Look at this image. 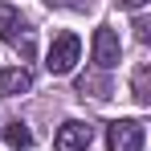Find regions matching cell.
I'll use <instances>...</instances> for the list:
<instances>
[{"label": "cell", "mask_w": 151, "mask_h": 151, "mask_svg": "<svg viewBox=\"0 0 151 151\" xmlns=\"http://www.w3.org/2000/svg\"><path fill=\"white\" fill-rule=\"evenodd\" d=\"M0 37L21 53L25 61H33V53H37V45H33V29L25 25V17H21L12 4H0Z\"/></svg>", "instance_id": "obj_1"}, {"label": "cell", "mask_w": 151, "mask_h": 151, "mask_svg": "<svg viewBox=\"0 0 151 151\" xmlns=\"http://www.w3.org/2000/svg\"><path fill=\"white\" fill-rule=\"evenodd\" d=\"M147 131L139 119H114L106 127V151H143Z\"/></svg>", "instance_id": "obj_2"}, {"label": "cell", "mask_w": 151, "mask_h": 151, "mask_svg": "<svg viewBox=\"0 0 151 151\" xmlns=\"http://www.w3.org/2000/svg\"><path fill=\"white\" fill-rule=\"evenodd\" d=\"M78 57H82V41L74 33H57L53 45H49V57H45V70L49 74H70L78 65Z\"/></svg>", "instance_id": "obj_3"}, {"label": "cell", "mask_w": 151, "mask_h": 151, "mask_svg": "<svg viewBox=\"0 0 151 151\" xmlns=\"http://www.w3.org/2000/svg\"><path fill=\"white\" fill-rule=\"evenodd\" d=\"M57 151H86L90 143H94V127L90 123H78V119H70V123L57 127Z\"/></svg>", "instance_id": "obj_4"}, {"label": "cell", "mask_w": 151, "mask_h": 151, "mask_svg": "<svg viewBox=\"0 0 151 151\" xmlns=\"http://www.w3.org/2000/svg\"><path fill=\"white\" fill-rule=\"evenodd\" d=\"M94 61H98V70H114L119 65V37H114V29H98L94 33Z\"/></svg>", "instance_id": "obj_5"}, {"label": "cell", "mask_w": 151, "mask_h": 151, "mask_svg": "<svg viewBox=\"0 0 151 151\" xmlns=\"http://www.w3.org/2000/svg\"><path fill=\"white\" fill-rule=\"evenodd\" d=\"M29 86H33V74L25 65H12V70L0 74V98H17V94H25Z\"/></svg>", "instance_id": "obj_6"}, {"label": "cell", "mask_w": 151, "mask_h": 151, "mask_svg": "<svg viewBox=\"0 0 151 151\" xmlns=\"http://www.w3.org/2000/svg\"><path fill=\"white\" fill-rule=\"evenodd\" d=\"M4 139H8V147H17V151L33 147V131H29L25 123H8V127H4Z\"/></svg>", "instance_id": "obj_7"}, {"label": "cell", "mask_w": 151, "mask_h": 151, "mask_svg": "<svg viewBox=\"0 0 151 151\" xmlns=\"http://www.w3.org/2000/svg\"><path fill=\"white\" fill-rule=\"evenodd\" d=\"M135 98L143 102V106L151 102V90H147V65H139V70H135Z\"/></svg>", "instance_id": "obj_8"}, {"label": "cell", "mask_w": 151, "mask_h": 151, "mask_svg": "<svg viewBox=\"0 0 151 151\" xmlns=\"http://www.w3.org/2000/svg\"><path fill=\"white\" fill-rule=\"evenodd\" d=\"M119 4H123V8H143L147 0H119Z\"/></svg>", "instance_id": "obj_9"}]
</instances>
